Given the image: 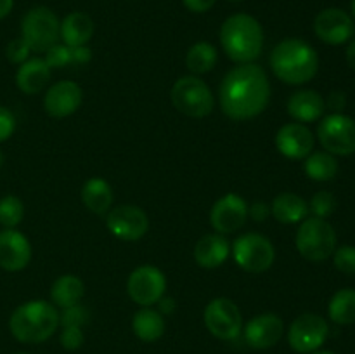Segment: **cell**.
<instances>
[{"instance_id": "ffe728a7", "label": "cell", "mask_w": 355, "mask_h": 354, "mask_svg": "<svg viewBox=\"0 0 355 354\" xmlns=\"http://www.w3.org/2000/svg\"><path fill=\"white\" fill-rule=\"evenodd\" d=\"M229 255H231V243L220 233L205 235L194 246V260L205 269H215L222 266Z\"/></svg>"}, {"instance_id": "f35d334b", "label": "cell", "mask_w": 355, "mask_h": 354, "mask_svg": "<svg viewBox=\"0 0 355 354\" xmlns=\"http://www.w3.org/2000/svg\"><path fill=\"white\" fill-rule=\"evenodd\" d=\"M270 214V208L269 205L263 203V201H255L252 207L248 208V215L257 222H263Z\"/></svg>"}, {"instance_id": "cb8c5ba5", "label": "cell", "mask_w": 355, "mask_h": 354, "mask_svg": "<svg viewBox=\"0 0 355 354\" xmlns=\"http://www.w3.org/2000/svg\"><path fill=\"white\" fill-rule=\"evenodd\" d=\"M270 214L281 224H297L307 219L309 203L295 193H281L274 198Z\"/></svg>"}, {"instance_id": "9c48e42d", "label": "cell", "mask_w": 355, "mask_h": 354, "mask_svg": "<svg viewBox=\"0 0 355 354\" xmlns=\"http://www.w3.org/2000/svg\"><path fill=\"white\" fill-rule=\"evenodd\" d=\"M318 139L331 155H352L355 153V120L343 113L328 115L319 121Z\"/></svg>"}, {"instance_id": "d6a6232c", "label": "cell", "mask_w": 355, "mask_h": 354, "mask_svg": "<svg viewBox=\"0 0 355 354\" xmlns=\"http://www.w3.org/2000/svg\"><path fill=\"white\" fill-rule=\"evenodd\" d=\"M336 208V200L329 191H319L312 196L311 205H309V210L314 214V217L326 219L335 212Z\"/></svg>"}, {"instance_id": "44dd1931", "label": "cell", "mask_w": 355, "mask_h": 354, "mask_svg": "<svg viewBox=\"0 0 355 354\" xmlns=\"http://www.w3.org/2000/svg\"><path fill=\"white\" fill-rule=\"evenodd\" d=\"M51 80V68L45 59L33 58L19 65L16 73V83L21 92L33 96L38 94Z\"/></svg>"}, {"instance_id": "30bf717a", "label": "cell", "mask_w": 355, "mask_h": 354, "mask_svg": "<svg viewBox=\"0 0 355 354\" xmlns=\"http://www.w3.org/2000/svg\"><path fill=\"white\" fill-rule=\"evenodd\" d=\"M329 335V326L322 316L304 312L291 323L288 330V344L295 353L311 354L319 351Z\"/></svg>"}, {"instance_id": "8fae6325", "label": "cell", "mask_w": 355, "mask_h": 354, "mask_svg": "<svg viewBox=\"0 0 355 354\" xmlns=\"http://www.w3.org/2000/svg\"><path fill=\"white\" fill-rule=\"evenodd\" d=\"M205 325L208 332L220 340H234L243 332V316L231 298L218 297L205 307Z\"/></svg>"}, {"instance_id": "f1b7e54d", "label": "cell", "mask_w": 355, "mask_h": 354, "mask_svg": "<svg viewBox=\"0 0 355 354\" xmlns=\"http://www.w3.org/2000/svg\"><path fill=\"white\" fill-rule=\"evenodd\" d=\"M304 169L312 180L328 183V180L335 179V176L338 174V162L331 153L315 151L307 156Z\"/></svg>"}, {"instance_id": "5bb4252c", "label": "cell", "mask_w": 355, "mask_h": 354, "mask_svg": "<svg viewBox=\"0 0 355 354\" xmlns=\"http://www.w3.org/2000/svg\"><path fill=\"white\" fill-rule=\"evenodd\" d=\"M314 31L324 44H347L355 33V23L349 12L338 7L321 10L314 19Z\"/></svg>"}, {"instance_id": "7c38bea8", "label": "cell", "mask_w": 355, "mask_h": 354, "mask_svg": "<svg viewBox=\"0 0 355 354\" xmlns=\"http://www.w3.org/2000/svg\"><path fill=\"white\" fill-rule=\"evenodd\" d=\"M127 290L135 304L151 307L153 304H158L159 298L165 295L166 278L158 267L141 266L132 271L128 276Z\"/></svg>"}, {"instance_id": "3957f363", "label": "cell", "mask_w": 355, "mask_h": 354, "mask_svg": "<svg viewBox=\"0 0 355 354\" xmlns=\"http://www.w3.org/2000/svg\"><path fill=\"white\" fill-rule=\"evenodd\" d=\"M220 44L232 61L239 65L253 62L263 47L262 26L250 14H234L222 24Z\"/></svg>"}, {"instance_id": "ba28073f", "label": "cell", "mask_w": 355, "mask_h": 354, "mask_svg": "<svg viewBox=\"0 0 355 354\" xmlns=\"http://www.w3.org/2000/svg\"><path fill=\"white\" fill-rule=\"evenodd\" d=\"M232 257L243 271L252 274L270 269L276 259L272 242L259 233H246L236 238L232 245Z\"/></svg>"}, {"instance_id": "603a6c76", "label": "cell", "mask_w": 355, "mask_h": 354, "mask_svg": "<svg viewBox=\"0 0 355 354\" xmlns=\"http://www.w3.org/2000/svg\"><path fill=\"white\" fill-rule=\"evenodd\" d=\"M59 37L62 38L64 45H69V47L87 45L90 38L94 37L92 17L85 12H80V10L68 14V16L61 21Z\"/></svg>"}, {"instance_id": "4dcf8cb0", "label": "cell", "mask_w": 355, "mask_h": 354, "mask_svg": "<svg viewBox=\"0 0 355 354\" xmlns=\"http://www.w3.org/2000/svg\"><path fill=\"white\" fill-rule=\"evenodd\" d=\"M217 65V49L208 42H198L187 51L186 66L194 75L211 71Z\"/></svg>"}, {"instance_id": "8d00e7d4", "label": "cell", "mask_w": 355, "mask_h": 354, "mask_svg": "<svg viewBox=\"0 0 355 354\" xmlns=\"http://www.w3.org/2000/svg\"><path fill=\"white\" fill-rule=\"evenodd\" d=\"M59 340H61V346L66 351H76L83 346L85 337H83V332L80 326H64Z\"/></svg>"}, {"instance_id": "74e56055", "label": "cell", "mask_w": 355, "mask_h": 354, "mask_svg": "<svg viewBox=\"0 0 355 354\" xmlns=\"http://www.w3.org/2000/svg\"><path fill=\"white\" fill-rule=\"evenodd\" d=\"M14 130H16V118L10 113V110L0 104V142L7 141L14 134Z\"/></svg>"}, {"instance_id": "5b68a950", "label": "cell", "mask_w": 355, "mask_h": 354, "mask_svg": "<svg viewBox=\"0 0 355 354\" xmlns=\"http://www.w3.org/2000/svg\"><path fill=\"white\" fill-rule=\"evenodd\" d=\"M297 250L311 262H322L328 259L336 246V233L326 219H304L297 231Z\"/></svg>"}, {"instance_id": "e0dca14e", "label": "cell", "mask_w": 355, "mask_h": 354, "mask_svg": "<svg viewBox=\"0 0 355 354\" xmlns=\"http://www.w3.org/2000/svg\"><path fill=\"white\" fill-rule=\"evenodd\" d=\"M276 148L290 160L307 158L314 149V134L304 124H286L277 130Z\"/></svg>"}, {"instance_id": "7a4b0ae2", "label": "cell", "mask_w": 355, "mask_h": 354, "mask_svg": "<svg viewBox=\"0 0 355 354\" xmlns=\"http://www.w3.org/2000/svg\"><path fill=\"white\" fill-rule=\"evenodd\" d=\"M274 75L290 85L311 82L319 69V56L311 44L300 38H286L270 52Z\"/></svg>"}, {"instance_id": "681fc988", "label": "cell", "mask_w": 355, "mask_h": 354, "mask_svg": "<svg viewBox=\"0 0 355 354\" xmlns=\"http://www.w3.org/2000/svg\"><path fill=\"white\" fill-rule=\"evenodd\" d=\"M234 2H239V0H234Z\"/></svg>"}, {"instance_id": "52a82bcc", "label": "cell", "mask_w": 355, "mask_h": 354, "mask_svg": "<svg viewBox=\"0 0 355 354\" xmlns=\"http://www.w3.org/2000/svg\"><path fill=\"white\" fill-rule=\"evenodd\" d=\"M59 23L58 16L47 7H33L24 14L21 21V38L28 44L31 52H47L58 44Z\"/></svg>"}, {"instance_id": "e575fe53", "label": "cell", "mask_w": 355, "mask_h": 354, "mask_svg": "<svg viewBox=\"0 0 355 354\" xmlns=\"http://www.w3.org/2000/svg\"><path fill=\"white\" fill-rule=\"evenodd\" d=\"M335 267L343 274H355V246L342 245L335 252Z\"/></svg>"}, {"instance_id": "2e32d148", "label": "cell", "mask_w": 355, "mask_h": 354, "mask_svg": "<svg viewBox=\"0 0 355 354\" xmlns=\"http://www.w3.org/2000/svg\"><path fill=\"white\" fill-rule=\"evenodd\" d=\"M243 333H245L246 344L253 349H270L283 337L284 323L274 312H263L250 319L243 328Z\"/></svg>"}, {"instance_id": "c3c4849f", "label": "cell", "mask_w": 355, "mask_h": 354, "mask_svg": "<svg viewBox=\"0 0 355 354\" xmlns=\"http://www.w3.org/2000/svg\"><path fill=\"white\" fill-rule=\"evenodd\" d=\"M17 354H26V353H17Z\"/></svg>"}, {"instance_id": "836d02e7", "label": "cell", "mask_w": 355, "mask_h": 354, "mask_svg": "<svg viewBox=\"0 0 355 354\" xmlns=\"http://www.w3.org/2000/svg\"><path fill=\"white\" fill-rule=\"evenodd\" d=\"M87 321H89V311L80 304L69 305V307L62 309V312H59V326L61 328H64V326H80L82 328Z\"/></svg>"}, {"instance_id": "4316f807", "label": "cell", "mask_w": 355, "mask_h": 354, "mask_svg": "<svg viewBox=\"0 0 355 354\" xmlns=\"http://www.w3.org/2000/svg\"><path fill=\"white\" fill-rule=\"evenodd\" d=\"M83 294H85L83 281L80 278L73 276V274H62L51 287L52 302L62 309L78 304Z\"/></svg>"}, {"instance_id": "1f68e13d", "label": "cell", "mask_w": 355, "mask_h": 354, "mask_svg": "<svg viewBox=\"0 0 355 354\" xmlns=\"http://www.w3.org/2000/svg\"><path fill=\"white\" fill-rule=\"evenodd\" d=\"M24 217V205L14 194L0 198V226L3 229H16Z\"/></svg>"}, {"instance_id": "d4e9b609", "label": "cell", "mask_w": 355, "mask_h": 354, "mask_svg": "<svg viewBox=\"0 0 355 354\" xmlns=\"http://www.w3.org/2000/svg\"><path fill=\"white\" fill-rule=\"evenodd\" d=\"M132 330L142 342H156L165 333V319L156 309L142 307L132 318Z\"/></svg>"}, {"instance_id": "8992f818", "label": "cell", "mask_w": 355, "mask_h": 354, "mask_svg": "<svg viewBox=\"0 0 355 354\" xmlns=\"http://www.w3.org/2000/svg\"><path fill=\"white\" fill-rule=\"evenodd\" d=\"M172 104L177 111L191 118H203L214 111L215 97L210 87L194 75L182 76L172 87Z\"/></svg>"}, {"instance_id": "f6af8a7d", "label": "cell", "mask_w": 355, "mask_h": 354, "mask_svg": "<svg viewBox=\"0 0 355 354\" xmlns=\"http://www.w3.org/2000/svg\"><path fill=\"white\" fill-rule=\"evenodd\" d=\"M311 354H335V353H331V351H314V353Z\"/></svg>"}, {"instance_id": "484cf974", "label": "cell", "mask_w": 355, "mask_h": 354, "mask_svg": "<svg viewBox=\"0 0 355 354\" xmlns=\"http://www.w3.org/2000/svg\"><path fill=\"white\" fill-rule=\"evenodd\" d=\"M82 201L94 214H106L113 205V189L101 177H92L82 187Z\"/></svg>"}, {"instance_id": "ac0fdd59", "label": "cell", "mask_w": 355, "mask_h": 354, "mask_svg": "<svg viewBox=\"0 0 355 354\" xmlns=\"http://www.w3.org/2000/svg\"><path fill=\"white\" fill-rule=\"evenodd\" d=\"M31 260V245L26 236L17 229L0 231V267L3 271L24 269Z\"/></svg>"}, {"instance_id": "277c9868", "label": "cell", "mask_w": 355, "mask_h": 354, "mask_svg": "<svg viewBox=\"0 0 355 354\" xmlns=\"http://www.w3.org/2000/svg\"><path fill=\"white\" fill-rule=\"evenodd\" d=\"M59 326V312L51 302L30 301L14 309L9 330L23 344H40L51 339Z\"/></svg>"}, {"instance_id": "f546056e", "label": "cell", "mask_w": 355, "mask_h": 354, "mask_svg": "<svg viewBox=\"0 0 355 354\" xmlns=\"http://www.w3.org/2000/svg\"><path fill=\"white\" fill-rule=\"evenodd\" d=\"M328 314L336 325H352L355 323V290L342 288L331 297Z\"/></svg>"}, {"instance_id": "6da1fadb", "label": "cell", "mask_w": 355, "mask_h": 354, "mask_svg": "<svg viewBox=\"0 0 355 354\" xmlns=\"http://www.w3.org/2000/svg\"><path fill=\"white\" fill-rule=\"evenodd\" d=\"M220 108L231 120H250L262 113L270 99V83L262 66L246 62L224 76L218 90Z\"/></svg>"}, {"instance_id": "7bdbcfd3", "label": "cell", "mask_w": 355, "mask_h": 354, "mask_svg": "<svg viewBox=\"0 0 355 354\" xmlns=\"http://www.w3.org/2000/svg\"><path fill=\"white\" fill-rule=\"evenodd\" d=\"M12 6H14V0H0V19L9 16V12L12 10Z\"/></svg>"}, {"instance_id": "bcb514c9", "label": "cell", "mask_w": 355, "mask_h": 354, "mask_svg": "<svg viewBox=\"0 0 355 354\" xmlns=\"http://www.w3.org/2000/svg\"><path fill=\"white\" fill-rule=\"evenodd\" d=\"M3 162H6V156H3V153L0 151V167L3 165Z\"/></svg>"}, {"instance_id": "ab89813d", "label": "cell", "mask_w": 355, "mask_h": 354, "mask_svg": "<svg viewBox=\"0 0 355 354\" xmlns=\"http://www.w3.org/2000/svg\"><path fill=\"white\" fill-rule=\"evenodd\" d=\"M182 2H184V6L191 10V12L201 14V12H207V10H210L211 7L215 6V2H217V0H182Z\"/></svg>"}, {"instance_id": "83f0119b", "label": "cell", "mask_w": 355, "mask_h": 354, "mask_svg": "<svg viewBox=\"0 0 355 354\" xmlns=\"http://www.w3.org/2000/svg\"><path fill=\"white\" fill-rule=\"evenodd\" d=\"M92 59V51L87 45L69 47L64 44H55L45 52V62L49 68H62L66 65H85Z\"/></svg>"}, {"instance_id": "9a60e30c", "label": "cell", "mask_w": 355, "mask_h": 354, "mask_svg": "<svg viewBox=\"0 0 355 354\" xmlns=\"http://www.w3.org/2000/svg\"><path fill=\"white\" fill-rule=\"evenodd\" d=\"M248 207L239 194L229 193L215 201L210 212V222L214 229L220 235H229L241 229L246 222Z\"/></svg>"}, {"instance_id": "b9f144b4", "label": "cell", "mask_w": 355, "mask_h": 354, "mask_svg": "<svg viewBox=\"0 0 355 354\" xmlns=\"http://www.w3.org/2000/svg\"><path fill=\"white\" fill-rule=\"evenodd\" d=\"M158 304H159V312H162V314H172L173 309H175V302H173V298L165 297V295L159 298Z\"/></svg>"}, {"instance_id": "ee69618b", "label": "cell", "mask_w": 355, "mask_h": 354, "mask_svg": "<svg viewBox=\"0 0 355 354\" xmlns=\"http://www.w3.org/2000/svg\"><path fill=\"white\" fill-rule=\"evenodd\" d=\"M345 56H347V62H349L350 68L355 69V40H352V42H350V44H349V47H347Z\"/></svg>"}, {"instance_id": "7402d4cb", "label": "cell", "mask_w": 355, "mask_h": 354, "mask_svg": "<svg viewBox=\"0 0 355 354\" xmlns=\"http://www.w3.org/2000/svg\"><path fill=\"white\" fill-rule=\"evenodd\" d=\"M286 110L297 121H315L324 113L326 103L315 90H298L288 99Z\"/></svg>"}, {"instance_id": "7dc6e473", "label": "cell", "mask_w": 355, "mask_h": 354, "mask_svg": "<svg viewBox=\"0 0 355 354\" xmlns=\"http://www.w3.org/2000/svg\"><path fill=\"white\" fill-rule=\"evenodd\" d=\"M352 19L355 23V0H352Z\"/></svg>"}, {"instance_id": "d6986e66", "label": "cell", "mask_w": 355, "mask_h": 354, "mask_svg": "<svg viewBox=\"0 0 355 354\" xmlns=\"http://www.w3.org/2000/svg\"><path fill=\"white\" fill-rule=\"evenodd\" d=\"M82 87L69 80L54 83L44 97V108L49 117L64 118L75 113L82 104Z\"/></svg>"}, {"instance_id": "d590c367", "label": "cell", "mask_w": 355, "mask_h": 354, "mask_svg": "<svg viewBox=\"0 0 355 354\" xmlns=\"http://www.w3.org/2000/svg\"><path fill=\"white\" fill-rule=\"evenodd\" d=\"M31 49L28 47L26 42L23 38H16V40L9 42L6 49V56L12 65H23L24 61H28L30 58Z\"/></svg>"}, {"instance_id": "60d3db41", "label": "cell", "mask_w": 355, "mask_h": 354, "mask_svg": "<svg viewBox=\"0 0 355 354\" xmlns=\"http://www.w3.org/2000/svg\"><path fill=\"white\" fill-rule=\"evenodd\" d=\"M345 94L340 92V90H335V92L329 94V99H328V106L335 111H342L345 108Z\"/></svg>"}, {"instance_id": "4fadbf2b", "label": "cell", "mask_w": 355, "mask_h": 354, "mask_svg": "<svg viewBox=\"0 0 355 354\" xmlns=\"http://www.w3.org/2000/svg\"><path fill=\"white\" fill-rule=\"evenodd\" d=\"M106 228L118 239L135 242L148 233L149 219L146 212L135 205H120L107 212Z\"/></svg>"}]
</instances>
